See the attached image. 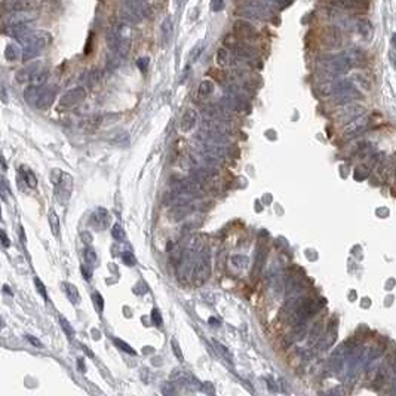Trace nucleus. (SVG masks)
<instances>
[{"instance_id": "11", "label": "nucleus", "mask_w": 396, "mask_h": 396, "mask_svg": "<svg viewBox=\"0 0 396 396\" xmlns=\"http://www.w3.org/2000/svg\"><path fill=\"white\" fill-rule=\"evenodd\" d=\"M63 287L66 288L64 291H66L68 300H70L73 304H76V306H77V304L80 303V294H79L77 288H76L74 285H71V284H63Z\"/></svg>"}, {"instance_id": "24", "label": "nucleus", "mask_w": 396, "mask_h": 396, "mask_svg": "<svg viewBox=\"0 0 396 396\" xmlns=\"http://www.w3.org/2000/svg\"><path fill=\"white\" fill-rule=\"evenodd\" d=\"M172 347H174V352L177 355V358L180 361H183V355H181V350H180V346H177V340H172Z\"/></svg>"}, {"instance_id": "19", "label": "nucleus", "mask_w": 396, "mask_h": 396, "mask_svg": "<svg viewBox=\"0 0 396 396\" xmlns=\"http://www.w3.org/2000/svg\"><path fill=\"white\" fill-rule=\"evenodd\" d=\"M114 344H116V346H119V347H122V350H125L126 353H132V355H135V350L132 349L129 344H126L125 341H122V340H117V338H114Z\"/></svg>"}, {"instance_id": "9", "label": "nucleus", "mask_w": 396, "mask_h": 396, "mask_svg": "<svg viewBox=\"0 0 396 396\" xmlns=\"http://www.w3.org/2000/svg\"><path fill=\"white\" fill-rule=\"evenodd\" d=\"M384 352V344L378 343V344H374L372 347L368 349V352L365 353V358H363V362L369 363L372 361H375L377 358H380Z\"/></svg>"}, {"instance_id": "6", "label": "nucleus", "mask_w": 396, "mask_h": 396, "mask_svg": "<svg viewBox=\"0 0 396 396\" xmlns=\"http://www.w3.org/2000/svg\"><path fill=\"white\" fill-rule=\"evenodd\" d=\"M195 123H196V113H195V110H187L184 113L181 122H180V128H181L183 132H189L190 129H193Z\"/></svg>"}, {"instance_id": "3", "label": "nucleus", "mask_w": 396, "mask_h": 396, "mask_svg": "<svg viewBox=\"0 0 396 396\" xmlns=\"http://www.w3.org/2000/svg\"><path fill=\"white\" fill-rule=\"evenodd\" d=\"M363 107L358 105V104H347L344 105L338 113H337V119L341 122H350L353 119H356L358 116H362Z\"/></svg>"}, {"instance_id": "4", "label": "nucleus", "mask_w": 396, "mask_h": 396, "mask_svg": "<svg viewBox=\"0 0 396 396\" xmlns=\"http://www.w3.org/2000/svg\"><path fill=\"white\" fill-rule=\"evenodd\" d=\"M211 275V261L209 257H202L193 267V278L199 282H205Z\"/></svg>"}, {"instance_id": "29", "label": "nucleus", "mask_w": 396, "mask_h": 396, "mask_svg": "<svg viewBox=\"0 0 396 396\" xmlns=\"http://www.w3.org/2000/svg\"><path fill=\"white\" fill-rule=\"evenodd\" d=\"M392 42H393V45H395V48H396V34H393V39H392Z\"/></svg>"}, {"instance_id": "7", "label": "nucleus", "mask_w": 396, "mask_h": 396, "mask_svg": "<svg viewBox=\"0 0 396 396\" xmlns=\"http://www.w3.org/2000/svg\"><path fill=\"white\" fill-rule=\"evenodd\" d=\"M335 338H337V331L332 330V327H331L330 330L327 331V334H325L324 337H321V340L318 341V350H327V349H330L331 346L334 344Z\"/></svg>"}, {"instance_id": "22", "label": "nucleus", "mask_w": 396, "mask_h": 396, "mask_svg": "<svg viewBox=\"0 0 396 396\" xmlns=\"http://www.w3.org/2000/svg\"><path fill=\"white\" fill-rule=\"evenodd\" d=\"M34 284L37 285V288H39V293H40V294L43 296V298H46V300H48V296H46V291H45V285H43V284L40 282V279H37V278H36V279H34Z\"/></svg>"}, {"instance_id": "23", "label": "nucleus", "mask_w": 396, "mask_h": 396, "mask_svg": "<svg viewBox=\"0 0 396 396\" xmlns=\"http://www.w3.org/2000/svg\"><path fill=\"white\" fill-rule=\"evenodd\" d=\"M98 304V312H102V307H104V300H102V297L99 296L98 293L97 294H94V304Z\"/></svg>"}, {"instance_id": "16", "label": "nucleus", "mask_w": 396, "mask_h": 396, "mask_svg": "<svg viewBox=\"0 0 396 396\" xmlns=\"http://www.w3.org/2000/svg\"><path fill=\"white\" fill-rule=\"evenodd\" d=\"M346 5L350 8H356V9H366L368 0H346Z\"/></svg>"}, {"instance_id": "26", "label": "nucleus", "mask_w": 396, "mask_h": 396, "mask_svg": "<svg viewBox=\"0 0 396 396\" xmlns=\"http://www.w3.org/2000/svg\"><path fill=\"white\" fill-rule=\"evenodd\" d=\"M27 340H29V341H30L33 346H42V344H40V341H39L37 338H36V340H34V338H32V335H27Z\"/></svg>"}, {"instance_id": "15", "label": "nucleus", "mask_w": 396, "mask_h": 396, "mask_svg": "<svg viewBox=\"0 0 396 396\" xmlns=\"http://www.w3.org/2000/svg\"><path fill=\"white\" fill-rule=\"evenodd\" d=\"M23 174H24V180H26V183L29 184V187L34 189V187L37 186V178H36V175H34L32 171H29V169L23 171Z\"/></svg>"}, {"instance_id": "5", "label": "nucleus", "mask_w": 396, "mask_h": 396, "mask_svg": "<svg viewBox=\"0 0 396 396\" xmlns=\"http://www.w3.org/2000/svg\"><path fill=\"white\" fill-rule=\"evenodd\" d=\"M193 211L190 203H184V205H175V208L171 212V218L174 221H181L184 218H187V215Z\"/></svg>"}, {"instance_id": "14", "label": "nucleus", "mask_w": 396, "mask_h": 396, "mask_svg": "<svg viewBox=\"0 0 396 396\" xmlns=\"http://www.w3.org/2000/svg\"><path fill=\"white\" fill-rule=\"evenodd\" d=\"M49 224H51L52 233H54L55 236H58V233H60V218H58V215H57L55 212H52V214L49 215Z\"/></svg>"}, {"instance_id": "12", "label": "nucleus", "mask_w": 396, "mask_h": 396, "mask_svg": "<svg viewBox=\"0 0 396 396\" xmlns=\"http://www.w3.org/2000/svg\"><path fill=\"white\" fill-rule=\"evenodd\" d=\"M230 266H233L237 270H243L248 266V258L245 255H233L230 258Z\"/></svg>"}, {"instance_id": "17", "label": "nucleus", "mask_w": 396, "mask_h": 396, "mask_svg": "<svg viewBox=\"0 0 396 396\" xmlns=\"http://www.w3.org/2000/svg\"><path fill=\"white\" fill-rule=\"evenodd\" d=\"M113 237H114L116 240H123V239H125V231H123L120 224H114V226H113Z\"/></svg>"}, {"instance_id": "27", "label": "nucleus", "mask_w": 396, "mask_h": 396, "mask_svg": "<svg viewBox=\"0 0 396 396\" xmlns=\"http://www.w3.org/2000/svg\"><path fill=\"white\" fill-rule=\"evenodd\" d=\"M2 239H3V246H9V240L5 234V231H2Z\"/></svg>"}, {"instance_id": "21", "label": "nucleus", "mask_w": 396, "mask_h": 396, "mask_svg": "<svg viewBox=\"0 0 396 396\" xmlns=\"http://www.w3.org/2000/svg\"><path fill=\"white\" fill-rule=\"evenodd\" d=\"M92 266H89V264H85V266H82V273H83V276H85V279L86 281H89L91 278H92Z\"/></svg>"}, {"instance_id": "20", "label": "nucleus", "mask_w": 396, "mask_h": 396, "mask_svg": "<svg viewBox=\"0 0 396 396\" xmlns=\"http://www.w3.org/2000/svg\"><path fill=\"white\" fill-rule=\"evenodd\" d=\"M152 321H153V324H155L156 327H162L164 321H162V316H161V313H159L158 309H155V310L152 312Z\"/></svg>"}, {"instance_id": "8", "label": "nucleus", "mask_w": 396, "mask_h": 396, "mask_svg": "<svg viewBox=\"0 0 396 396\" xmlns=\"http://www.w3.org/2000/svg\"><path fill=\"white\" fill-rule=\"evenodd\" d=\"M202 245H203V240L199 234L195 236H190L189 240L186 242V255H190L193 252H199L202 249Z\"/></svg>"}, {"instance_id": "28", "label": "nucleus", "mask_w": 396, "mask_h": 396, "mask_svg": "<svg viewBox=\"0 0 396 396\" xmlns=\"http://www.w3.org/2000/svg\"><path fill=\"white\" fill-rule=\"evenodd\" d=\"M92 335H94V338H97V340H98V338H99V332H98V331H95V330L92 331Z\"/></svg>"}, {"instance_id": "2", "label": "nucleus", "mask_w": 396, "mask_h": 396, "mask_svg": "<svg viewBox=\"0 0 396 396\" xmlns=\"http://www.w3.org/2000/svg\"><path fill=\"white\" fill-rule=\"evenodd\" d=\"M110 220H111L110 212H108L105 208H97V209L91 214L89 224H91L92 229L102 231L110 226Z\"/></svg>"}, {"instance_id": "25", "label": "nucleus", "mask_w": 396, "mask_h": 396, "mask_svg": "<svg viewBox=\"0 0 396 396\" xmlns=\"http://www.w3.org/2000/svg\"><path fill=\"white\" fill-rule=\"evenodd\" d=\"M122 257H123V260H125V263L126 264H129V266L135 264V258L132 257L129 252H123V255H122Z\"/></svg>"}, {"instance_id": "18", "label": "nucleus", "mask_w": 396, "mask_h": 396, "mask_svg": "<svg viewBox=\"0 0 396 396\" xmlns=\"http://www.w3.org/2000/svg\"><path fill=\"white\" fill-rule=\"evenodd\" d=\"M60 322H61V327H63V330L66 331V334L71 338V337H74V330L71 328V325L68 324V321H67L66 318H60Z\"/></svg>"}, {"instance_id": "13", "label": "nucleus", "mask_w": 396, "mask_h": 396, "mask_svg": "<svg viewBox=\"0 0 396 396\" xmlns=\"http://www.w3.org/2000/svg\"><path fill=\"white\" fill-rule=\"evenodd\" d=\"M83 254H85V263L92 266V267L97 266V263H98V257H97V252H95L92 248H86Z\"/></svg>"}, {"instance_id": "10", "label": "nucleus", "mask_w": 396, "mask_h": 396, "mask_svg": "<svg viewBox=\"0 0 396 396\" xmlns=\"http://www.w3.org/2000/svg\"><path fill=\"white\" fill-rule=\"evenodd\" d=\"M322 332H324V322H322V321H319V322H316V324L312 327V330H310V332H309V346H313V344H316V343L321 340V337H322Z\"/></svg>"}, {"instance_id": "1", "label": "nucleus", "mask_w": 396, "mask_h": 396, "mask_svg": "<svg viewBox=\"0 0 396 396\" xmlns=\"http://www.w3.org/2000/svg\"><path fill=\"white\" fill-rule=\"evenodd\" d=\"M369 126V119L366 116H358L356 119L347 122V125L343 128V137L344 138H353L358 137L368 129Z\"/></svg>"}]
</instances>
